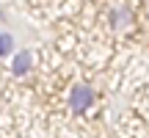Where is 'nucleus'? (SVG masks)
I'll return each mask as SVG.
<instances>
[{
    "instance_id": "4",
    "label": "nucleus",
    "mask_w": 149,
    "mask_h": 138,
    "mask_svg": "<svg viewBox=\"0 0 149 138\" xmlns=\"http://www.w3.org/2000/svg\"><path fill=\"white\" fill-rule=\"evenodd\" d=\"M11 47H14V42H11L8 33H0V55H8Z\"/></svg>"
},
{
    "instance_id": "2",
    "label": "nucleus",
    "mask_w": 149,
    "mask_h": 138,
    "mask_svg": "<svg viewBox=\"0 0 149 138\" xmlns=\"http://www.w3.org/2000/svg\"><path fill=\"white\" fill-rule=\"evenodd\" d=\"M31 61H33V55L28 53V50H25V53H19L14 58V64H11V72H14V75H25L28 69H31Z\"/></svg>"
},
{
    "instance_id": "1",
    "label": "nucleus",
    "mask_w": 149,
    "mask_h": 138,
    "mask_svg": "<svg viewBox=\"0 0 149 138\" xmlns=\"http://www.w3.org/2000/svg\"><path fill=\"white\" fill-rule=\"evenodd\" d=\"M91 102H94V91H91V86H74L72 94H69V108L74 113H83L91 108Z\"/></svg>"
},
{
    "instance_id": "3",
    "label": "nucleus",
    "mask_w": 149,
    "mask_h": 138,
    "mask_svg": "<svg viewBox=\"0 0 149 138\" xmlns=\"http://www.w3.org/2000/svg\"><path fill=\"white\" fill-rule=\"evenodd\" d=\"M113 25H116V28H127L130 25V11H122V8H119V11H113Z\"/></svg>"
}]
</instances>
